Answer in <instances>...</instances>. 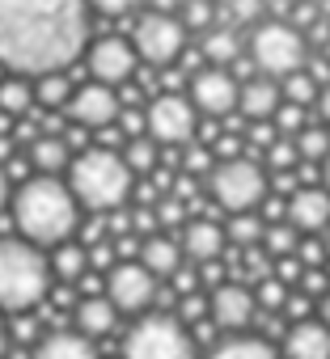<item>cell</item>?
<instances>
[{"label":"cell","instance_id":"6da1fadb","mask_svg":"<svg viewBox=\"0 0 330 359\" xmlns=\"http://www.w3.org/2000/svg\"><path fill=\"white\" fill-rule=\"evenodd\" d=\"M85 39V0H0V68L13 76H55Z\"/></svg>","mask_w":330,"mask_h":359},{"label":"cell","instance_id":"7a4b0ae2","mask_svg":"<svg viewBox=\"0 0 330 359\" xmlns=\"http://www.w3.org/2000/svg\"><path fill=\"white\" fill-rule=\"evenodd\" d=\"M77 195L68 182L47 173H34L18 187L13 195V224L22 229V237L30 245H64L77 233Z\"/></svg>","mask_w":330,"mask_h":359},{"label":"cell","instance_id":"3957f363","mask_svg":"<svg viewBox=\"0 0 330 359\" xmlns=\"http://www.w3.org/2000/svg\"><path fill=\"white\" fill-rule=\"evenodd\" d=\"M51 262L26 237L0 241V313L26 317L51 296Z\"/></svg>","mask_w":330,"mask_h":359},{"label":"cell","instance_id":"277c9868","mask_svg":"<svg viewBox=\"0 0 330 359\" xmlns=\"http://www.w3.org/2000/svg\"><path fill=\"white\" fill-rule=\"evenodd\" d=\"M68 187L81 208L89 212H114L131 195V169L123 152L114 148H89L68 165Z\"/></svg>","mask_w":330,"mask_h":359},{"label":"cell","instance_id":"5b68a950","mask_svg":"<svg viewBox=\"0 0 330 359\" xmlns=\"http://www.w3.org/2000/svg\"><path fill=\"white\" fill-rule=\"evenodd\" d=\"M250 60L263 76H292V72H305V60H309V39L292 26V22H258L254 34H250Z\"/></svg>","mask_w":330,"mask_h":359},{"label":"cell","instance_id":"8992f818","mask_svg":"<svg viewBox=\"0 0 330 359\" xmlns=\"http://www.w3.org/2000/svg\"><path fill=\"white\" fill-rule=\"evenodd\" d=\"M123 359H195V338L170 313L140 317L123 338Z\"/></svg>","mask_w":330,"mask_h":359},{"label":"cell","instance_id":"52a82bcc","mask_svg":"<svg viewBox=\"0 0 330 359\" xmlns=\"http://www.w3.org/2000/svg\"><path fill=\"white\" fill-rule=\"evenodd\" d=\"M208 191L212 199L229 212V216H246L258 203H267V173L258 161L237 156V161H220L208 177Z\"/></svg>","mask_w":330,"mask_h":359},{"label":"cell","instance_id":"ba28073f","mask_svg":"<svg viewBox=\"0 0 330 359\" xmlns=\"http://www.w3.org/2000/svg\"><path fill=\"white\" fill-rule=\"evenodd\" d=\"M131 47H136V55L144 60V64H157V68H165V64H174L178 55H183V47H187V26L178 22V18H170V13H144L140 22H136V30H131Z\"/></svg>","mask_w":330,"mask_h":359},{"label":"cell","instance_id":"9c48e42d","mask_svg":"<svg viewBox=\"0 0 330 359\" xmlns=\"http://www.w3.org/2000/svg\"><path fill=\"white\" fill-rule=\"evenodd\" d=\"M106 296L119 313H144L157 300V275L140 258H127L106 275Z\"/></svg>","mask_w":330,"mask_h":359},{"label":"cell","instance_id":"30bf717a","mask_svg":"<svg viewBox=\"0 0 330 359\" xmlns=\"http://www.w3.org/2000/svg\"><path fill=\"white\" fill-rule=\"evenodd\" d=\"M199 127L195 102H187L183 93H161L148 106V140L157 144H187Z\"/></svg>","mask_w":330,"mask_h":359},{"label":"cell","instance_id":"8fae6325","mask_svg":"<svg viewBox=\"0 0 330 359\" xmlns=\"http://www.w3.org/2000/svg\"><path fill=\"white\" fill-rule=\"evenodd\" d=\"M191 102L199 114H212V118H225L237 110L242 102V85L229 68H204L191 76Z\"/></svg>","mask_w":330,"mask_h":359},{"label":"cell","instance_id":"7c38bea8","mask_svg":"<svg viewBox=\"0 0 330 359\" xmlns=\"http://www.w3.org/2000/svg\"><path fill=\"white\" fill-rule=\"evenodd\" d=\"M119 114H123V106H119V93L110 89V85H81L77 93H72V102H68V118L77 123V127H93V131H106V127H114L119 123Z\"/></svg>","mask_w":330,"mask_h":359},{"label":"cell","instance_id":"4fadbf2b","mask_svg":"<svg viewBox=\"0 0 330 359\" xmlns=\"http://www.w3.org/2000/svg\"><path fill=\"white\" fill-rule=\"evenodd\" d=\"M208 304H212V325L216 330H229V334H237V330H246L254 317H258V296H254V287H246V283H220L212 296H208Z\"/></svg>","mask_w":330,"mask_h":359},{"label":"cell","instance_id":"5bb4252c","mask_svg":"<svg viewBox=\"0 0 330 359\" xmlns=\"http://www.w3.org/2000/svg\"><path fill=\"white\" fill-rule=\"evenodd\" d=\"M89 72H93L98 85H110V89L123 85V81H131V72H136V47L123 43V39H98L89 47Z\"/></svg>","mask_w":330,"mask_h":359},{"label":"cell","instance_id":"9a60e30c","mask_svg":"<svg viewBox=\"0 0 330 359\" xmlns=\"http://www.w3.org/2000/svg\"><path fill=\"white\" fill-rule=\"evenodd\" d=\"M288 224L305 237H317L322 229H330V195L322 187H301L288 199Z\"/></svg>","mask_w":330,"mask_h":359},{"label":"cell","instance_id":"2e32d148","mask_svg":"<svg viewBox=\"0 0 330 359\" xmlns=\"http://www.w3.org/2000/svg\"><path fill=\"white\" fill-rule=\"evenodd\" d=\"M284 359H330V330L309 317V321H292L284 334Z\"/></svg>","mask_w":330,"mask_h":359},{"label":"cell","instance_id":"e0dca14e","mask_svg":"<svg viewBox=\"0 0 330 359\" xmlns=\"http://www.w3.org/2000/svg\"><path fill=\"white\" fill-rule=\"evenodd\" d=\"M279 106H284V89H279L275 81L254 76V81L242 85V102H237V110H242L246 123H271Z\"/></svg>","mask_w":330,"mask_h":359},{"label":"cell","instance_id":"ac0fdd59","mask_svg":"<svg viewBox=\"0 0 330 359\" xmlns=\"http://www.w3.org/2000/svg\"><path fill=\"white\" fill-rule=\"evenodd\" d=\"M225 245H229V233L216 224V220H191L187 229H183V254L187 258H195V262H216L220 254H225Z\"/></svg>","mask_w":330,"mask_h":359},{"label":"cell","instance_id":"d6986e66","mask_svg":"<svg viewBox=\"0 0 330 359\" xmlns=\"http://www.w3.org/2000/svg\"><path fill=\"white\" fill-rule=\"evenodd\" d=\"M30 359H98V351H93V338L77 330H51L30 346Z\"/></svg>","mask_w":330,"mask_h":359},{"label":"cell","instance_id":"ffe728a7","mask_svg":"<svg viewBox=\"0 0 330 359\" xmlns=\"http://www.w3.org/2000/svg\"><path fill=\"white\" fill-rule=\"evenodd\" d=\"M72 330L77 334H85V338H102V334H110L114 330V321H119V309L110 304V296L106 292H98V296H85L77 309H72Z\"/></svg>","mask_w":330,"mask_h":359},{"label":"cell","instance_id":"44dd1931","mask_svg":"<svg viewBox=\"0 0 330 359\" xmlns=\"http://www.w3.org/2000/svg\"><path fill=\"white\" fill-rule=\"evenodd\" d=\"M140 262L161 279V275H178L183 271V250H178V241L174 237H161V233H152L144 245H140Z\"/></svg>","mask_w":330,"mask_h":359},{"label":"cell","instance_id":"7402d4cb","mask_svg":"<svg viewBox=\"0 0 330 359\" xmlns=\"http://www.w3.org/2000/svg\"><path fill=\"white\" fill-rule=\"evenodd\" d=\"M208 359H284V355L267 338H258V334H229L225 342L212 346Z\"/></svg>","mask_w":330,"mask_h":359},{"label":"cell","instance_id":"603a6c76","mask_svg":"<svg viewBox=\"0 0 330 359\" xmlns=\"http://www.w3.org/2000/svg\"><path fill=\"white\" fill-rule=\"evenodd\" d=\"M68 148H72V144L60 140V135H39V140H30V165H34L39 173H47V177H55V169L72 165V152H68Z\"/></svg>","mask_w":330,"mask_h":359},{"label":"cell","instance_id":"cb8c5ba5","mask_svg":"<svg viewBox=\"0 0 330 359\" xmlns=\"http://www.w3.org/2000/svg\"><path fill=\"white\" fill-rule=\"evenodd\" d=\"M199 47H204V60H208L212 68H229V64L242 60V39H237V30H229V26L208 30Z\"/></svg>","mask_w":330,"mask_h":359},{"label":"cell","instance_id":"d4e9b609","mask_svg":"<svg viewBox=\"0 0 330 359\" xmlns=\"http://www.w3.org/2000/svg\"><path fill=\"white\" fill-rule=\"evenodd\" d=\"M51 271L60 275V283H64V287H77V283L89 275V250H85V245L64 241V245L51 254Z\"/></svg>","mask_w":330,"mask_h":359},{"label":"cell","instance_id":"484cf974","mask_svg":"<svg viewBox=\"0 0 330 359\" xmlns=\"http://www.w3.org/2000/svg\"><path fill=\"white\" fill-rule=\"evenodd\" d=\"M229 241L233 245H242V250H258L263 245V237H267V224H263V216H254V212H246V216H229Z\"/></svg>","mask_w":330,"mask_h":359},{"label":"cell","instance_id":"4316f807","mask_svg":"<svg viewBox=\"0 0 330 359\" xmlns=\"http://www.w3.org/2000/svg\"><path fill=\"white\" fill-rule=\"evenodd\" d=\"M34 106V89L22 81V76H9V81H0V110H5L9 118L26 114Z\"/></svg>","mask_w":330,"mask_h":359},{"label":"cell","instance_id":"83f0119b","mask_svg":"<svg viewBox=\"0 0 330 359\" xmlns=\"http://www.w3.org/2000/svg\"><path fill=\"white\" fill-rule=\"evenodd\" d=\"M263 250L279 262V258H292L301 250V233L284 220V224H267V237H263Z\"/></svg>","mask_w":330,"mask_h":359},{"label":"cell","instance_id":"f1b7e54d","mask_svg":"<svg viewBox=\"0 0 330 359\" xmlns=\"http://www.w3.org/2000/svg\"><path fill=\"white\" fill-rule=\"evenodd\" d=\"M296 152H301V161L322 165V161L330 156V127H305V131L296 135Z\"/></svg>","mask_w":330,"mask_h":359},{"label":"cell","instance_id":"f546056e","mask_svg":"<svg viewBox=\"0 0 330 359\" xmlns=\"http://www.w3.org/2000/svg\"><path fill=\"white\" fill-rule=\"evenodd\" d=\"M123 161H127V169L131 173H152L157 169V140H127L123 144Z\"/></svg>","mask_w":330,"mask_h":359},{"label":"cell","instance_id":"4dcf8cb0","mask_svg":"<svg viewBox=\"0 0 330 359\" xmlns=\"http://www.w3.org/2000/svg\"><path fill=\"white\" fill-rule=\"evenodd\" d=\"M279 89H284V102H292V106H309V102L322 97V85H317L309 72H292Z\"/></svg>","mask_w":330,"mask_h":359},{"label":"cell","instance_id":"1f68e13d","mask_svg":"<svg viewBox=\"0 0 330 359\" xmlns=\"http://www.w3.org/2000/svg\"><path fill=\"white\" fill-rule=\"evenodd\" d=\"M34 102L39 106H64V102H72V85L55 72V76H43L39 81V89H34Z\"/></svg>","mask_w":330,"mask_h":359},{"label":"cell","instance_id":"d6a6232c","mask_svg":"<svg viewBox=\"0 0 330 359\" xmlns=\"http://www.w3.org/2000/svg\"><path fill=\"white\" fill-rule=\"evenodd\" d=\"M254 296H258V309H267V313H279L284 304H288V283H279L275 275H267V279H258V287H254Z\"/></svg>","mask_w":330,"mask_h":359},{"label":"cell","instance_id":"836d02e7","mask_svg":"<svg viewBox=\"0 0 330 359\" xmlns=\"http://www.w3.org/2000/svg\"><path fill=\"white\" fill-rule=\"evenodd\" d=\"M271 123H275V131H279L284 140H296V135L309 127V123H305V106H292V102H284Z\"/></svg>","mask_w":330,"mask_h":359},{"label":"cell","instance_id":"e575fe53","mask_svg":"<svg viewBox=\"0 0 330 359\" xmlns=\"http://www.w3.org/2000/svg\"><path fill=\"white\" fill-rule=\"evenodd\" d=\"M296 161H301V152H296V140H275L271 148H267V165L275 169V173H292L296 169Z\"/></svg>","mask_w":330,"mask_h":359},{"label":"cell","instance_id":"d590c367","mask_svg":"<svg viewBox=\"0 0 330 359\" xmlns=\"http://www.w3.org/2000/svg\"><path fill=\"white\" fill-rule=\"evenodd\" d=\"M183 220H187V203H183V199L165 195V199L157 203V224H161V229H174V224H183Z\"/></svg>","mask_w":330,"mask_h":359},{"label":"cell","instance_id":"8d00e7d4","mask_svg":"<svg viewBox=\"0 0 330 359\" xmlns=\"http://www.w3.org/2000/svg\"><path fill=\"white\" fill-rule=\"evenodd\" d=\"M183 26H191V30H208L212 26V5L208 0H187L183 5Z\"/></svg>","mask_w":330,"mask_h":359},{"label":"cell","instance_id":"74e56055","mask_svg":"<svg viewBox=\"0 0 330 359\" xmlns=\"http://www.w3.org/2000/svg\"><path fill=\"white\" fill-rule=\"evenodd\" d=\"M13 338H18V342H26V346H34V342L43 338V330H39V321L26 313V317H13Z\"/></svg>","mask_w":330,"mask_h":359},{"label":"cell","instance_id":"f35d334b","mask_svg":"<svg viewBox=\"0 0 330 359\" xmlns=\"http://www.w3.org/2000/svg\"><path fill=\"white\" fill-rule=\"evenodd\" d=\"M284 313H288L292 321H309V313H313V296L292 292V296H288V304H284Z\"/></svg>","mask_w":330,"mask_h":359},{"label":"cell","instance_id":"ab89813d","mask_svg":"<svg viewBox=\"0 0 330 359\" xmlns=\"http://www.w3.org/2000/svg\"><path fill=\"white\" fill-rule=\"evenodd\" d=\"M267 13V0H233V18L237 22H258Z\"/></svg>","mask_w":330,"mask_h":359},{"label":"cell","instance_id":"60d3db41","mask_svg":"<svg viewBox=\"0 0 330 359\" xmlns=\"http://www.w3.org/2000/svg\"><path fill=\"white\" fill-rule=\"evenodd\" d=\"M89 5H93L98 13H106V18H127L140 0H89Z\"/></svg>","mask_w":330,"mask_h":359},{"label":"cell","instance_id":"b9f144b4","mask_svg":"<svg viewBox=\"0 0 330 359\" xmlns=\"http://www.w3.org/2000/svg\"><path fill=\"white\" fill-rule=\"evenodd\" d=\"M195 283H199V275H195V271H187V266L174 275V292H183V296H195Z\"/></svg>","mask_w":330,"mask_h":359},{"label":"cell","instance_id":"7bdbcfd3","mask_svg":"<svg viewBox=\"0 0 330 359\" xmlns=\"http://www.w3.org/2000/svg\"><path fill=\"white\" fill-rule=\"evenodd\" d=\"M317 114H322V127H330V85H326L322 97H317Z\"/></svg>","mask_w":330,"mask_h":359},{"label":"cell","instance_id":"ee69618b","mask_svg":"<svg viewBox=\"0 0 330 359\" xmlns=\"http://www.w3.org/2000/svg\"><path fill=\"white\" fill-rule=\"evenodd\" d=\"M317 321L330 330V296H322V300H317Z\"/></svg>","mask_w":330,"mask_h":359},{"label":"cell","instance_id":"f6af8a7d","mask_svg":"<svg viewBox=\"0 0 330 359\" xmlns=\"http://www.w3.org/2000/svg\"><path fill=\"white\" fill-rule=\"evenodd\" d=\"M5 203H9V177L0 173V212H5Z\"/></svg>","mask_w":330,"mask_h":359},{"label":"cell","instance_id":"bcb514c9","mask_svg":"<svg viewBox=\"0 0 330 359\" xmlns=\"http://www.w3.org/2000/svg\"><path fill=\"white\" fill-rule=\"evenodd\" d=\"M322 191H326V195H330V156H326V161H322Z\"/></svg>","mask_w":330,"mask_h":359}]
</instances>
